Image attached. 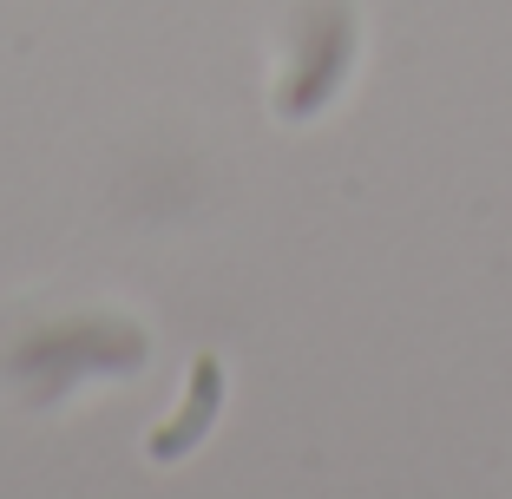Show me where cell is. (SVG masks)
<instances>
[{
  "mask_svg": "<svg viewBox=\"0 0 512 499\" xmlns=\"http://www.w3.org/2000/svg\"><path fill=\"white\" fill-rule=\"evenodd\" d=\"M316 27L309 33V53H302L296 79L283 86V119H309V112L329 106V92L342 86L348 60H355V14H348L342 0H329V7H316Z\"/></svg>",
  "mask_w": 512,
  "mask_h": 499,
  "instance_id": "6da1fadb",
  "label": "cell"
},
{
  "mask_svg": "<svg viewBox=\"0 0 512 499\" xmlns=\"http://www.w3.org/2000/svg\"><path fill=\"white\" fill-rule=\"evenodd\" d=\"M217 408H224V362H217V355H197V362H191V394H184L178 421H165L158 434H151V460H158V467L184 460L197 440L211 434Z\"/></svg>",
  "mask_w": 512,
  "mask_h": 499,
  "instance_id": "7a4b0ae2",
  "label": "cell"
}]
</instances>
